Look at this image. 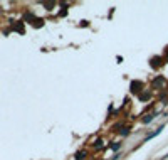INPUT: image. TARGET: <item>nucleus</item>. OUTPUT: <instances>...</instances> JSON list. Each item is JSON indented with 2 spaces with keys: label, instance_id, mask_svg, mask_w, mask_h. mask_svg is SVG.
Wrapping results in <instances>:
<instances>
[{
  "label": "nucleus",
  "instance_id": "nucleus-9",
  "mask_svg": "<svg viewBox=\"0 0 168 160\" xmlns=\"http://www.w3.org/2000/svg\"><path fill=\"white\" fill-rule=\"evenodd\" d=\"M13 29H15V30H19V32H24V25H22V22H19V24L13 27Z\"/></svg>",
  "mask_w": 168,
  "mask_h": 160
},
{
  "label": "nucleus",
  "instance_id": "nucleus-11",
  "mask_svg": "<svg viewBox=\"0 0 168 160\" xmlns=\"http://www.w3.org/2000/svg\"><path fill=\"white\" fill-rule=\"evenodd\" d=\"M44 7L47 8V10H52V7H54V3L51 2V3H44Z\"/></svg>",
  "mask_w": 168,
  "mask_h": 160
},
{
  "label": "nucleus",
  "instance_id": "nucleus-8",
  "mask_svg": "<svg viewBox=\"0 0 168 160\" xmlns=\"http://www.w3.org/2000/svg\"><path fill=\"white\" fill-rule=\"evenodd\" d=\"M93 145H94V148H103V140H96Z\"/></svg>",
  "mask_w": 168,
  "mask_h": 160
},
{
  "label": "nucleus",
  "instance_id": "nucleus-6",
  "mask_svg": "<svg viewBox=\"0 0 168 160\" xmlns=\"http://www.w3.org/2000/svg\"><path fill=\"white\" fill-rule=\"evenodd\" d=\"M140 99H141V101H148V99H150V93H148V91L141 93V94H140Z\"/></svg>",
  "mask_w": 168,
  "mask_h": 160
},
{
  "label": "nucleus",
  "instance_id": "nucleus-3",
  "mask_svg": "<svg viewBox=\"0 0 168 160\" xmlns=\"http://www.w3.org/2000/svg\"><path fill=\"white\" fill-rule=\"evenodd\" d=\"M161 61H163V59H161V57H158V56H156V57H153V59H151V61H150V64H151V67H160V66H161V64H163Z\"/></svg>",
  "mask_w": 168,
  "mask_h": 160
},
{
  "label": "nucleus",
  "instance_id": "nucleus-2",
  "mask_svg": "<svg viewBox=\"0 0 168 160\" xmlns=\"http://www.w3.org/2000/svg\"><path fill=\"white\" fill-rule=\"evenodd\" d=\"M161 86H165V76H158L151 81V88L153 89H160Z\"/></svg>",
  "mask_w": 168,
  "mask_h": 160
},
{
  "label": "nucleus",
  "instance_id": "nucleus-10",
  "mask_svg": "<svg viewBox=\"0 0 168 160\" xmlns=\"http://www.w3.org/2000/svg\"><path fill=\"white\" fill-rule=\"evenodd\" d=\"M121 135H123V136H128V135H129V128H123V130H121Z\"/></svg>",
  "mask_w": 168,
  "mask_h": 160
},
{
  "label": "nucleus",
  "instance_id": "nucleus-12",
  "mask_svg": "<svg viewBox=\"0 0 168 160\" xmlns=\"http://www.w3.org/2000/svg\"><path fill=\"white\" fill-rule=\"evenodd\" d=\"M66 13H67V8H62V10H61V13H59V15H61V17H64Z\"/></svg>",
  "mask_w": 168,
  "mask_h": 160
},
{
  "label": "nucleus",
  "instance_id": "nucleus-13",
  "mask_svg": "<svg viewBox=\"0 0 168 160\" xmlns=\"http://www.w3.org/2000/svg\"><path fill=\"white\" fill-rule=\"evenodd\" d=\"M165 54H166V56H168V47H166V49H165Z\"/></svg>",
  "mask_w": 168,
  "mask_h": 160
},
{
  "label": "nucleus",
  "instance_id": "nucleus-4",
  "mask_svg": "<svg viewBox=\"0 0 168 160\" xmlns=\"http://www.w3.org/2000/svg\"><path fill=\"white\" fill-rule=\"evenodd\" d=\"M86 157H88V152H86V150H81V152L76 153V160H84Z\"/></svg>",
  "mask_w": 168,
  "mask_h": 160
},
{
  "label": "nucleus",
  "instance_id": "nucleus-7",
  "mask_svg": "<svg viewBox=\"0 0 168 160\" xmlns=\"http://www.w3.org/2000/svg\"><path fill=\"white\" fill-rule=\"evenodd\" d=\"M119 147H121L119 141H113V143H111V148H113V150H119Z\"/></svg>",
  "mask_w": 168,
  "mask_h": 160
},
{
  "label": "nucleus",
  "instance_id": "nucleus-1",
  "mask_svg": "<svg viewBox=\"0 0 168 160\" xmlns=\"http://www.w3.org/2000/svg\"><path fill=\"white\" fill-rule=\"evenodd\" d=\"M141 88H143L141 81H131L129 89H131V93H133V94H140V93H141Z\"/></svg>",
  "mask_w": 168,
  "mask_h": 160
},
{
  "label": "nucleus",
  "instance_id": "nucleus-5",
  "mask_svg": "<svg viewBox=\"0 0 168 160\" xmlns=\"http://www.w3.org/2000/svg\"><path fill=\"white\" fill-rule=\"evenodd\" d=\"M153 118H155V115H153V113H150V115H146V116H143V118H141V121H143V123H150V121L153 120Z\"/></svg>",
  "mask_w": 168,
  "mask_h": 160
}]
</instances>
